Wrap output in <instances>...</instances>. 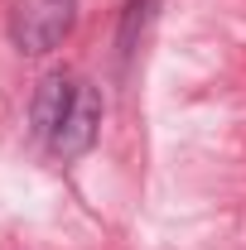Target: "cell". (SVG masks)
Masks as SVG:
<instances>
[{
    "label": "cell",
    "mask_w": 246,
    "mask_h": 250,
    "mask_svg": "<svg viewBox=\"0 0 246 250\" xmlns=\"http://www.w3.org/2000/svg\"><path fill=\"white\" fill-rule=\"evenodd\" d=\"M77 24V0H15L10 5V43L29 58L53 53Z\"/></svg>",
    "instance_id": "6da1fadb"
},
{
    "label": "cell",
    "mask_w": 246,
    "mask_h": 250,
    "mask_svg": "<svg viewBox=\"0 0 246 250\" xmlns=\"http://www.w3.org/2000/svg\"><path fill=\"white\" fill-rule=\"evenodd\" d=\"M101 111H106V106H101V87L82 77L73 106H68V116H63V125L53 130V140H49V149L58 159H82L97 145V135H101Z\"/></svg>",
    "instance_id": "7a4b0ae2"
},
{
    "label": "cell",
    "mask_w": 246,
    "mask_h": 250,
    "mask_svg": "<svg viewBox=\"0 0 246 250\" xmlns=\"http://www.w3.org/2000/svg\"><path fill=\"white\" fill-rule=\"evenodd\" d=\"M77 72H68V67H53V72H44L39 77V87H34V101H29V130L49 145L53 140V130L63 125L68 116V106H73V96H77Z\"/></svg>",
    "instance_id": "3957f363"
},
{
    "label": "cell",
    "mask_w": 246,
    "mask_h": 250,
    "mask_svg": "<svg viewBox=\"0 0 246 250\" xmlns=\"http://www.w3.org/2000/svg\"><path fill=\"white\" fill-rule=\"evenodd\" d=\"M154 5L159 0H125L121 24H116V62L121 67H130L135 48H140V39H145V29H150V20H154Z\"/></svg>",
    "instance_id": "277c9868"
}]
</instances>
